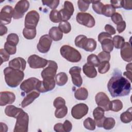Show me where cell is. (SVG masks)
<instances>
[{"instance_id": "6da1fadb", "label": "cell", "mask_w": 132, "mask_h": 132, "mask_svg": "<svg viewBox=\"0 0 132 132\" xmlns=\"http://www.w3.org/2000/svg\"><path fill=\"white\" fill-rule=\"evenodd\" d=\"M108 90L113 97L124 96L128 95L131 87L130 82L121 74L112 76L107 84Z\"/></svg>"}, {"instance_id": "7a4b0ae2", "label": "cell", "mask_w": 132, "mask_h": 132, "mask_svg": "<svg viewBox=\"0 0 132 132\" xmlns=\"http://www.w3.org/2000/svg\"><path fill=\"white\" fill-rule=\"evenodd\" d=\"M4 74L6 84L11 88H15L19 86L24 77L23 71L10 67L4 70Z\"/></svg>"}, {"instance_id": "3957f363", "label": "cell", "mask_w": 132, "mask_h": 132, "mask_svg": "<svg viewBox=\"0 0 132 132\" xmlns=\"http://www.w3.org/2000/svg\"><path fill=\"white\" fill-rule=\"evenodd\" d=\"M60 52L64 59L71 62H78L81 59L80 53L76 49L68 45L62 46Z\"/></svg>"}, {"instance_id": "277c9868", "label": "cell", "mask_w": 132, "mask_h": 132, "mask_svg": "<svg viewBox=\"0 0 132 132\" xmlns=\"http://www.w3.org/2000/svg\"><path fill=\"white\" fill-rule=\"evenodd\" d=\"M29 116L28 114L22 111L16 118L14 132H27L28 129Z\"/></svg>"}, {"instance_id": "5b68a950", "label": "cell", "mask_w": 132, "mask_h": 132, "mask_svg": "<svg viewBox=\"0 0 132 132\" xmlns=\"http://www.w3.org/2000/svg\"><path fill=\"white\" fill-rule=\"evenodd\" d=\"M29 3L28 1H19L15 5L12 12V18L14 19H19L22 18L25 13L28 10Z\"/></svg>"}, {"instance_id": "8992f818", "label": "cell", "mask_w": 132, "mask_h": 132, "mask_svg": "<svg viewBox=\"0 0 132 132\" xmlns=\"http://www.w3.org/2000/svg\"><path fill=\"white\" fill-rule=\"evenodd\" d=\"M40 19L39 13L36 10H31L26 15L25 18V27L34 29L37 27Z\"/></svg>"}, {"instance_id": "52a82bcc", "label": "cell", "mask_w": 132, "mask_h": 132, "mask_svg": "<svg viewBox=\"0 0 132 132\" xmlns=\"http://www.w3.org/2000/svg\"><path fill=\"white\" fill-rule=\"evenodd\" d=\"M76 19L77 23L89 28L94 27L95 24L93 16L88 13L78 12L76 15Z\"/></svg>"}, {"instance_id": "ba28073f", "label": "cell", "mask_w": 132, "mask_h": 132, "mask_svg": "<svg viewBox=\"0 0 132 132\" xmlns=\"http://www.w3.org/2000/svg\"><path fill=\"white\" fill-rule=\"evenodd\" d=\"M58 69V65L57 63L53 60H48V65L44 68L41 75L43 79L54 78L56 75L57 70Z\"/></svg>"}, {"instance_id": "9c48e42d", "label": "cell", "mask_w": 132, "mask_h": 132, "mask_svg": "<svg viewBox=\"0 0 132 132\" xmlns=\"http://www.w3.org/2000/svg\"><path fill=\"white\" fill-rule=\"evenodd\" d=\"M56 81L54 78L43 79L39 80L37 84L36 90L40 93H44L52 90L55 87Z\"/></svg>"}, {"instance_id": "30bf717a", "label": "cell", "mask_w": 132, "mask_h": 132, "mask_svg": "<svg viewBox=\"0 0 132 132\" xmlns=\"http://www.w3.org/2000/svg\"><path fill=\"white\" fill-rule=\"evenodd\" d=\"M27 62L32 69L43 68L48 64L47 60L35 54L30 55L27 59Z\"/></svg>"}, {"instance_id": "8fae6325", "label": "cell", "mask_w": 132, "mask_h": 132, "mask_svg": "<svg viewBox=\"0 0 132 132\" xmlns=\"http://www.w3.org/2000/svg\"><path fill=\"white\" fill-rule=\"evenodd\" d=\"M89 110L88 106L84 103H79L74 105L71 109V115L76 119H80L86 116Z\"/></svg>"}, {"instance_id": "7c38bea8", "label": "cell", "mask_w": 132, "mask_h": 132, "mask_svg": "<svg viewBox=\"0 0 132 132\" xmlns=\"http://www.w3.org/2000/svg\"><path fill=\"white\" fill-rule=\"evenodd\" d=\"M52 43V39L48 35H43L40 37L37 45V50L41 53H46L49 51Z\"/></svg>"}, {"instance_id": "4fadbf2b", "label": "cell", "mask_w": 132, "mask_h": 132, "mask_svg": "<svg viewBox=\"0 0 132 132\" xmlns=\"http://www.w3.org/2000/svg\"><path fill=\"white\" fill-rule=\"evenodd\" d=\"M13 8L9 5L4 6L0 12V23L2 25H7L10 23L12 18Z\"/></svg>"}, {"instance_id": "5bb4252c", "label": "cell", "mask_w": 132, "mask_h": 132, "mask_svg": "<svg viewBox=\"0 0 132 132\" xmlns=\"http://www.w3.org/2000/svg\"><path fill=\"white\" fill-rule=\"evenodd\" d=\"M39 79L35 77H30L24 80L20 85V89L25 93H28L36 90V86Z\"/></svg>"}, {"instance_id": "9a60e30c", "label": "cell", "mask_w": 132, "mask_h": 132, "mask_svg": "<svg viewBox=\"0 0 132 132\" xmlns=\"http://www.w3.org/2000/svg\"><path fill=\"white\" fill-rule=\"evenodd\" d=\"M95 100L97 105L103 108L105 111H109V105L110 100L108 96L103 92H100L96 94L95 97Z\"/></svg>"}, {"instance_id": "2e32d148", "label": "cell", "mask_w": 132, "mask_h": 132, "mask_svg": "<svg viewBox=\"0 0 132 132\" xmlns=\"http://www.w3.org/2000/svg\"><path fill=\"white\" fill-rule=\"evenodd\" d=\"M59 11L61 15L62 21H67L71 18L74 11L73 4L70 1H65L63 8L60 10Z\"/></svg>"}, {"instance_id": "e0dca14e", "label": "cell", "mask_w": 132, "mask_h": 132, "mask_svg": "<svg viewBox=\"0 0 132 132\" xmlns=\"http://www.w3.org/2000/svg\"><path fill=\"white\" fill-rule=\"evenodd\" d=\"M81 71V69L79 67H73L69 70L73 84L78 87H80L82 83V79L80 75Z\"/></svg>"}, {"instance_id": "ac0fdd59", "label": "cell", "mask_w": 132, "mask_h": 132, "mask_svg": "<svg viewBox=\"0 0 132 132\" xmlns=\"http://www.w3.org/2000/svg\"><path fill=\"white\" fill-rule=\"evenodd\" d=\"M15 100V94L10 91H3L0 93V105L5 106L13 103Z\"/></svg>"}, {"instance_id": "d6986e66", "label": "cell", "mask_w": 132, "mask_h": 132, "mask_svg": "<svg viewBox=\"0 0 132 132\" xmlns=\"http://www.w3.org/2000/svg\"><path fill=\"white\" fill-rule=\"evenodd\" d=\"M120 54L123 60L128 62H131L132 52L131 44L129 42H125L124 45L121 48Z\"/></svg>"}, {"instance_id": "ffe728a7", "label": "cell", "mask_w": 132, "mask_h": 132, "mask_svg": "<svg viewBox=\"0 0 132 132\" xmlns=\"http://www.w3.org/2000/svg\"><path fill=\"white\" fill-rule=\"evenodd\" d=\"M104 111L103 108L98 106L93 110V116L96 125L98 127H103V122L106 118L104 116Z\"/></svg>"}, {"instance_id": "44dd1931", "label": "cell", "mask_w": 132, "mask_h": 132, "mask_svg": "<svg viewBox=\"0 0 132 132\" xmlns=\"http://www.w3.org/2000/svg\"><path fill=\"white\" fill-rule=\"evenodd\" d=\"M26 65V62L25 60L22 57H20L12 59L9 62V67L22 71L25 70Z\"/></svg>"}, {"instance_id": "7402d4cb", "label": "cell", "mask_w": 132, "mask_h": 132, "mask_svg": "<svg viewBox=\"0 0 132 132\" xmlns=\"http://www.w3.org/2000/svg\"><path fill=\"white\" fill-rule=\"evenodd\" d=\"M40 95V92L36 91H32L28 93L26 96L24 98L21 103V106L23 108H25L26 106L30 105L34 100L38 97Z\"/></svg>"}, {"instance_id": "603a6c76", "label": "cell", "mask_w": 132, "mask_h": 132, "mask_svg": "<svg viewBox=\"0 0 132 132\" xmlns=\"http://www.w3.org/2000/svg\"><path fill=\"white\" fill-rule=\"evenodd\" d=\"M22 111H23L22 109L16 107L14 105H8L5 109V113L7 116L15 119Z\"/></svg>"}, {"instance_id": "cb8c5ba5", "label": "cell", "mask_w": 132, "mask_h": 132, "mask_svg": "<svg viewBox=\"0 0 132 132\" xmlns=\"http://www.w3.org/2000/svg\"><path fill=\"white\" fill-rule=\"evenodd\" d=\"M100 43L103 51L108 53L112 51L113 49V44L112 40V37L103 39L100 41Z\"/></svg>"}, {"instance_id": "d4e9b609", "label": "cell", "mask_w": 132, "mask_h": 132, "mask_svg": "<svg viewBox=\"0 0 132 132\" xmlns=\"http://www.w3.org/2000/svg\"><path fill=\"white\" fill-rule=\"evenodd\" d=\"M48 35L50 38L55 41H58L62 39L63 33L58 27H52L49 30Z\"/></svg>"}, {"instance_id": "484cf974", "label": "cell", "mask_w": 132, "mask_h": 132, "mask_svg": "<svg viewBox=\"0 0 132 132\" xmlns=\"http://www.w3.org/2000/svg\"><path fill=\"white\" fill-rule=\"evenodd\" d=\"M82 71L85 75L89 78H94L97 75V71L95 67L87 63L83 65Z\"/></svg>"}, {"instance_id": "4316f807", "label": "cell", "mask_w": 132, "mask_h": 132, "mask_svg": "<svg viewBox=\"0 0 132 132\" xmlns=\"http://www.w3.org/2000/svg\"><path fill=\"white\" fill-rule=\"evenodd\" d=\"M74 96L77 100H86L88 96V92L86 88L81 87L75 91Z\"/></svg>"}, {"instance_id": "83f0119b", "label": "cell", "mask_w": 132, "mask_h": 132, "mask_svg": "<svg viewBox=\"0 0 132 132\" xmlns=\"http://www.w3.org/2000/svg\"><path fill=\"white\" fill-rule=\"evenodd\" d=\"M68 80V75L64 72H60L58 73L55 77L56 83L59 86H64L67 82Z\"/></svg>"}, {"instance_id": "f1b7e54d", "label": "cell", "mask_w": 132, "mask_h": 132, "mask_svg": "<svg viewBox=\"0 0 132 132\" xmlns=\"http://www.w3.org/2000/svg\"><path fill=\"white\" fill-rule=\"evenodd\" d=\"M123 108V103L120 100H115L110 102L109 108V110L114 112H118Z\"/></svg>"}, {"instance_id": "f546056e", "label": "cell", "mask_w": 132, "mask_h": 132, "mask_svg": "<svg viewBox=\"0 0 132 132\" xmlns=\"http://www.w3.org/2000/svg\"><path fill=\"white\" fill-rule=\"evenodd\" d=\"M116 12V9L110 4L104 5L102 10V14H103L107 17H111Z\"/></svg>"}, {"instance_id": "4dcf8cb0", "label": "cell", "mask_w": 132, "mask_h": 132, "mask_svg": "<svg viewBox=\"0 0 132 132\" xmlns=\"http://www.w3.org/2000/svg\"><path fill=\"white\" fill-rule=\"evenodd\" d=\"M96 45L97 43L94 39L92 38H88L83 49L86 51L92 52L96 49Z\"/></svg>"}, {"instance_id": "1f68e13d", "label": "cell", "mask_w": 132, "mask_h": 132, "mask_svg": "<svg viewBox=\"0 0 132 132\" xmlns=\"http://www.w3.org/2000/svg\"><path fill=\"white\" fill-rule=\"evenodd\" d=\"M132 109L130 107L126 111L121 113L120 119L122 122L124 123H128L132 120Z\"/></svg>"}, {"instance_id": "d6a6232c", "label": "cell", "mask_w": 132, "mask_h": 132, "mask_svg": "<svg viewBox=\"0 0 132 132\" xmlns=\"http://www.w3.org/2000/svg\"><path fill=\"white\" fill-rule=\"evenodd\" d=\"M50 19L52 22L54 23H59L62 22V19L61 15L59 11L56 9L52 10L50 13Z\"/></svg>"}, {"instance_id": "836d02e7", "label": "cell", "mask_w": 132, "mask_h": 132, "mask_svg": "<svg viewBox=\"0 0 132 132\" xmlns=\"http://www.w3.org/2000/svg\"><path fill=\"white\" fill-rule=\"evenodd\" d=\"M112 42L113 46L117 49H120L122 47L125 43L124 38L120 36L116 35L112 38Z\"/></svg>"}, {"instance_id": "e575fe53", "label": "cell", "mask_w": 132, "mask_h": 132, "mask_svg": "<svg viewBox=\"0 0 132 132\" xmlns=\"http://www.w3.org/2000/svg\"><path fill=\"white\" fill-rule=\"evenodd\" d=\"M37 34L36 29H30V28H24L23 30V35L24 37L25 38L28 39V40H31L35 38Z\"/></svg>"}, {"instance_id": "d590c367", "label": "cell", "mask_w": 132, "mask_h": 132, "mask_svg": "<svg viewBox=\"0 0 132 132\" xmlns=\"http://www.w3.org/2000/svg\"><path fill=\"white\" fill-rule=\"evenodd\" d=\"M87 39V37L83 35H80L77 36L75 39L74 42L75 45L78 47L83 49L86 44Z\"/></svg>"}, {"instance_id": "8d00e7d4", "label": "cell", "mask_w": 132, "mask_h": 132, "mask_svg": "<svg viewBox=\"0 0 132 132\" xmlns=\"http://www.w3.org/2000/svg\"><path fill=\"white\" fill-rule=\"evenodd\" d=\"M116 121L113 118H105L103 124V127L106 130H109L114 127L115 126Z\"/></svg>"}, {"instance_id": "74e56055", "label": "cell", "mask_w": 132, "mask_h": 132, "mask_svg": "<svg viewBox=\"0 0 132 132\" xmlns=\"http://www.w3.org/2000/svg\"><path fill=\"white\" fill-rule=\"evenodd\" d=\"M83 124L85 128L90 130H93L95 129L96 123L94 120L91 118H87L83 122Z\"/></svg>"}, {"instance_id": "f35d334b", "label": "cell", "mask_w": 132, "mask_h": 132, "mask_svg": "<svg viewBox=\"0 0 132 132\" xmlns=\"http://www.w3.org/2000/svg\"><path fill=\"white\" fill-rule=\"evenodd\" d=\"M58 28L62 33L68 34L71 30V25L68 21H62L59 23Z\"/></svg>"}, {"instance_id": "ab89813d", "label": "cell", "mask_w": 132, "mask_h": 132, "mask_svg": "<svg viewBox=\"0 0 132 132\" xmlns=\"http://www.w3.org/2000/svg\"><path fill=\"white\" fill-rule=\"evenodd\" d=\"M100 62L97 56L95 54H91L87 57V63L94 67H98Z\"/></svg>"}, {"instance_id": "60d3db41", "label": "cell", "mask_w": 132, "mask_h": 132, "mask_svg": "<svg viewBox=\"0 0 132 132\" xmlns=\"http://www.w3.org/2000/svg\"><path fill=\"white\" fill-rule=\"evenodd\" d=\"M68 113V108L66 106L59 108H56L55 111V116L58 119L64 118Z\"/></svg>"}, {"instance_id": "b9f144b4", "label": "cell", "mask_w": 132, "mask_h": 132, "mask_svg": "<svg viewBox=\"0 0 132 132\" xmlns=\"http://www.w3.org/2000/svg\"><path fill=\"white\" fill-rule=\"evenodd\" d=\"M92 7L95 12L98 14H102V10L104 6V4L101 2L98 1H91Z\"/></svg>"}, {"instance_id": "7bdbcfd3", "label": "cell", "mask_w": 132, "mask_h": 132, "mask_svg": "<svg viewBox=\"0 0 132 132\" xmlns=\"http://www.w3.org/2000/svg\"><path fill=\"white\" fill-rule=\"evenodd\" d=\"M110 69V63L109 61H102L98 66V71L101 74L107 73Z\"/></svg>"}, {"instance_id": "ee69618b", "label": "cell", "mask_w": 132, "mask_h": 132, "mask_svg": "<svg viewBox=\"0 0 132 132\" xmlns=\"http://www.w3.org/2000/svg\"><path fill=\"white\" fill-rule=\"evenodd\" d=\"M90 3H91V1H90L79 0L77 1L78 8L82 12L87 11L88 9Z\"/></svg>"}, {"instance_id": "f6af8a7d", "label": "cell", "mask_w": 132, "mask_h": 132, "mask_svg": "<svg viewBox=\"0 0 132 132\" xmlns=\"http://www.w3.org/2000/svg\"><path fill=\"white\" fill-rule=\"evenodd\" d=\"M6 40L7 42L16 46L19 43V38L17 34L11 33L7 36Z\"/></svg>"}, {"instance_id": "bcb514c9", "label": "cell", "mask_w": 132, "mask_h": 132, "mask_svg": "<svg viewBox=\"0 0 132 132\" xmlns=\"http://www.w3.org/2000/svg\"><path fill=\"white\" fill-rule=\"evenodd\" d=\"M42 4L43 5H46L50 7L51 9L54 10L59 5L60 1L58 0L53 1H42Z\"/></svg>"}, {"instance_id": "7dc6e473", "label": "cell", "mask_w": 132, "mask_h": 132, "mask_svg": "<svg viewBox=\"0 0 132 132\" xmlns=\"http://www.w3.org/2000/svg\"><path fill=\"white\" fill-rule=\"evenodd\" d=\"M4 49L10 54L14 55L15 54L16 51V47L15 45L11 44L7 41L4 44Z\"/></svg>"}, {"instance_id": "c3c4849f", "label": "cell", "mask_w": 132, "mask_h": 132, "mask_svg": "<svg viewBox=\"0 0 132 132\" xmlns=\"http://www.w3.org/2000/svg\"><path fill=\"white\" fill-rule=\"evenodd\" d=\"M53 105L56 108H59L65 106V101L63 98L57 97L54 101Z\"/></svg>"}, {"instance_id": "681fc988", "label": "cell", "mask_w": 132, "mask_h": 132, "mask_svg": "<svg viewBox=\"0 0 132 132\" xmlns=\"http://www.w3.org/2000/svg\"><path fill=\"white\" fill-rule=\"evenodd\" d=\"M100 62L102 61H109L110 59V54L109 53L102 51L100 52L97 56Z\"/></svg>"}, {"instance_id": "f907efd6", "label": "cell", "mask_w": 132, "mask_h": 132, "mask_svg": "<svg viewBox=\"0 0 132 132\" xmlns=\"http://www.w3.org/2000/svg\"><path fill=\"white\" fill-rule=\"evenodd\" d=\"M0 55L1 58V63L2 64L4 62H6L8 61L10 58V54L5 50L1 48L0 50Z\"/></svg>"}, {"instance_id": "816d5d0a", "label": "cell", "mask_w": 132, "mask_h": 132, "mask_svg": "<svg viewBox=\"0 0 132 132\" xmlns=\"http://www.w3.org/2000/svg\"><path fill=\"white\" fill-rule=\"evenodd\" d=\"M111 20L116 24H117L119 23H120V22L123 21V18H122L121 14L118 12H116L112 15Z\"/></svg>"}, {"instance_id": "f5cc1de1", "label": "cell", "mask_w": 132, "mask_h": 132, "mask_svg": "<svg viewBox=\"0 0 132 132\" xmlns=\"http://www.w3.org/2000/svg\"><path fill=\"white\" fill-rule=\"evenodd\" d=\"M64 132H69L72 129V124L69 120H65L62 124Z\"/></svg>"}, {"instance_id": "db71d44e", "label": "cell", "mask_w": 132, "mask_h": 132, "mask_svg": "<svg viewBox=\"0 0 132 132\" xmlns=\"http://www.w3.org/2000/svg\"><path fill=\"white\" fill-rule=\"evenodd\" d=\"M126 28V23L122 21L117 24V30L119 33H121L125 30Z\"/></svg>"}, {"instance_id": "11a10c76", "label": "cell", "mask_w": 132, "mask_h": 132, "mask_svg": "<svg viewBox=\"0 0 132 132\" xmlns=\"http://www.w3.org/2000/svg\"><path fill=\"white\" fill-rule=\"evenodd\" d=\"M122 7L126 10L132 9L131 1H122Z\"/></svg>"}, {"instance_id": "9f6ffc18", "label": "cell", "mask_w": 132, "mask_h": 132, "mask_svg": "<svg viewBox=\"0 0 132 132\" xmlns=\"http://www.w3.org/2000/svg\"><path fill=\"white\" fill-rule=\"evenodd\" d=\"M105 29L106 32H107L108 34H109L110 35H114L116 32V29H114V28L112 26H111L109 24H106L105 26Z\"/></svg>"}, {"instance_id": "6f0895ef", "label": "cell", "mask_w": 132, "mask_h": 132, "mask_svg": "<svg viewBox=\"0 0 132 132\" xmlns=\"http://www.w3.org/2000/svg\"><path fill=\"white\" fill-rule=\"evenodd\" d=\"M54 129L56 132H64L63 128V125L61 123L56 124L54 126Z\"/></svg>"}, {"instance_id": "680465c9", "label": "cell", "mask_w": 132, "mask_h": 132, "mask_svg": "<svg viewBox=\"0 0 132 132\" xmlns=\"http://www.w3.org/2000/svg\"><path fill=\"white\" fill-rule=\"evenodd\" d=\"M111 5L115 9L120 8L122 7V1H110Z\"/></svg>"}, {"instance_id": "91938a15", "label": "cell", "mask_w": 132, "mask_h": 132, "mask_svg": "<svg viewBox=\"0 0 132 132\" xmlns=\"http://www.w3.org/2000/svg\"><path fill=\"white\" fill-rule=\"evenodd\" d=\"M8 31L7 27L4 25L1 24L0 25V36H3V35L7 34Z\"/></svg>"}, {"instance_id": "94428289", "label": "cell", "mask_w": 132, "mask_h": 132, "mask_svg": "<svg viewBox=\"0 0 132 132\" xmlns=\"http://www.w3.org/2000/svg\"><path fill=\"white\" fill-rule=\"evenodd\" d=\"M1 132H6L8 130V127L5 123L1 122Z\"/></svg>"}, {"instance_id": "6125c7cd", "label": "cell", "mask_w": 132, "mask_h": 132, "mask_svg": "<svg viewBox=\"0 0 132 132\" xmlns=\"http://www.w3.org/2000/svg\"><path fill=\"white\" fill-rule=\"evenodd\" d=\"M123 75L126 77V78H128L130 82H131V75H132V72L130 71H125L123 73Z\"/></svg>"}, {"instance_id": "be15d7a7", "label": "cell", "mask_w": 132, "mask_h": 132, "mask_svg": "<svg viewBox=\"0 0 132 132\" xmlns=\"http://www.w3.org/2000/svg\"><path fill=\"white\" fill-rule=\"evenodd\" d=\"M126 71H127L132 72V71H131V62H129V63H128V64L126 65Z\"/></svg>"}]
</instances>
